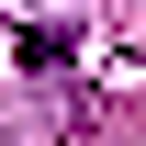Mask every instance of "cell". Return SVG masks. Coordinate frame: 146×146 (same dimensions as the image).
<instances>
[{"mask_svg":"<svg viewBox=\"0 0 146 146\" xmlns=\"http://www.w3.org/2000/svg\"><path fill=\"white\" fill-rule=\"evenodd\" d=\"M23 11H45V0H23Z\"/></svg>","mask_w":146,"mask_h":146,"instance_id":"1","label":"cell"}]
</instances>
